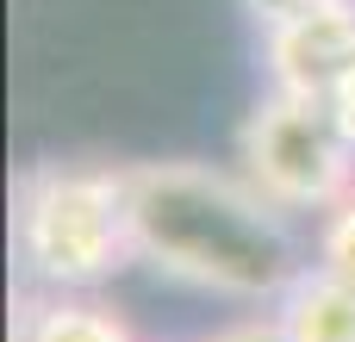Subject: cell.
Wrapping results in <instances>:
<instances>
[{"label": "cell", "mask_w": 355, "mask_h": 342, "mask_svg": "<svg viewBox=\"0 0 355 342\" xmlns=\"http://www.w3.org/2000/svg\"><path fill=\"white\" fill-rule=\"evenodd\" d=\"M237 168L287 218H306V212L324 218L355 193V143L343 137L331 100H306L281 87H262V100L243 112Z\"/></svg>", "instance_id": "cell-3"}, {"label": "cell", "mask_w": 355, "mask_h": 342, "mask_svg": "<svg viewBox=\"0 0 355 342\" xmlns=\"http://www.w3.org/2000/svg\"><path fill=\"white\" fill-rule=\"evenodd\" d=\"M12 342H137V336L94 293H37L19 305Z\"/></svg>", "instance_id": "cell-6"}, {"label": "cell", "mask_w": 355, "mask_h": 342, "mask_svg": "<svg viewBox=\"0 0 355 342\" xmlns=\"http://www.w3.org/2000/svg\"><path fill=\"white\" fill-rule=\"evenodd\" d=\"M262 69L281 93L331 100L355 75V6H318L262 31Z\"/></svg>", "instance_id": "cell-4"}, {"label": "cell", "mask_w": 355, "mask_h": 342, "mask_svg": "<svg viewBox=\"0 0 355 342\" xmlns=\"http://www.w3.org/2000/svg\"><path fill=\"white\" fill-rule=\"evenodd\" d=\"M12 255L44 293H100L137 262L131 187L112 162H31L12 181Z\"/></svg>", "instance_id": "cell-2"}, {"label": "cell", "mask_w": 355, "mask_h": 342, "mask_svg": "<svg viewBox=\"0 0 355 342\" xmlns=\"http://www.w3.org/2000/svg\"><path fill=\"white\" fill-rule=\"evenodd\" d=\"M268 312L287 342H355V280L312 262L293 274V287Z\"/></svg>", "instance_id": "cell-5"}, {"label": "cell", "mask_w": 355, "mask_h": 342, "mask_svg": "<svg viewBox=\"0 0 355 342\" xmlns=\"http://www.w3.org/2000/svg\"><path fill=\"white\" fill-rule=\"evenodd\" d=\"M131 187V243L137 262L175 287L231 299V305H275L300 268H312L293 218L262 199L243 168L168 156V162H125Z\"/></svg>", "instance_id": "cell-1"}, {"label": "cell", "mask_w": 355, "mask_h": 342, "mask_svg": "<svg viewBox=\"0 0 355 342\" xmlns=\"http://www.w3.org/2000/svg\"><path fill=\"white\" fill-rule=\"evenodd\" d=\"M312 262H318V268H331V274H343V280H355V193L337 206V212H324V218H318Z\"/></svg>", "instance_id": "cell-7"}, {"label": "cell", "mask_w": 355, "mask_h": 342, "mask_svg": "<svg viewBox=\"0 0 355 342\" xmlns=\"http://www.w3.org/2000/svg\"><path fill=\"white\" fill-rule=\"evenodd\" d=\"M331 112H337V125H343V137L355 143V75L343 81V87H337V93H331Z\"/></svg>", "instance_id": "cell-10"}, {"label": "cell", "mask_w": 355, "mask_h": 342, "mask_svg": "<svg viewBox=\"0 0 355 342\" xmlns=\"http://www.w3.org/2000/svg\"><path fill=\"white\" fill-rule=\"evenodd\" d=\"M237 6L250 12L256 31H275V25L300 19V12H318V6H355V0H237Z\"/></svg>", "instance_id": "cell-8"}, {"label": "cell", "mask_w": 355, "mask_h": 342, "mask_svg": "<svg viewBox=\"0 0 355 342\" xmlns=\"http://www.w3.org/2000/svg\"><path fill=\"white\" fill-rule=\"evenodd\" d=\"M206 342H287V336H281L275 312H250V318H231L225 330H212Z\"/></svg>", "instance_id": "cell-9"}]
</instances>
